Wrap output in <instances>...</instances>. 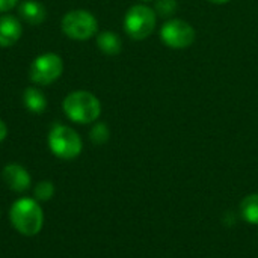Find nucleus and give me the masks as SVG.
Wrapping results in <instances>:
<instances>
[{"instance_id":"obj_7","label":"nucleus","mask_w":258,"mask_h":258,"mask_svg":"<svg viewBox=\"0 0 258 258\" xmlns=\"http://www.w3.org/2000/svg\"><path fill=\"white\" fill-rule=\"evenodd\" d=\"M197 32L195 29L184 20L172 18L166 21L160 29L162 42L174 50H183L190 47L195 42Z\"/></svg>"},{"instance_id":"obj_12","label":"nucleus","mask_w":258,"mask_h":258,"mask_svg":"<svg viewBox=\"0 0 258 258\" xmlns=\"http://www.w3.org/2000/svg\"><path fill=\"white\" fill-rule=\"evenodd\" d=\"M97 45L104 54L115 56V54H118L121 51L122 41L115 32L106 30V32H101V33L97 35Z\"/></svg>"},{"instance_id":"obj_2","label":"nucleus","mask_w":258,"mask_h":258,"mask_svg":"<svg viewBox=\"0 0 258 258\" xmlns=\"http://www.w3.org/2000/svg\"><path fill=\"white\" fill-rule=\"evenodd\" d=\"M62 106L65 115L77 124H91L97 121L101 113L100 100L88 91L70 92L65 97Z\"/></svg>"},{"instance_id":"obj_15","label":"nucleus","mask_w":258,"mask_h":258,"mask_svg":"<svg viewBox=\"0 0 258 258\" xmlns=\"http://www.w3.org/2000/svg\"><path fill=\"white\" fill-rule=\"evenodd\" d=\"M109 127L104 122H97L89 133V138L92 141V144L95 145H103L109 141Z\"/></svg>"},{"instance_id":"obj_8","label":"nucleus","mask_w":258,"mask_h":258,"mask_svg":"<svg viewBox=\"0 0 258 258\" xmlns=\"http://www.w3.org/2000/svg\"><path fill=\"white\" fill-rule=\"evenodd\" d=\"M2 178H3V183L17 194L26 192L32 184L30 174L27 172L24 166L18 163H8L2 171Z\"/></svg>"},{"instance_id":"obj_20","label":"nucleus","mask_w":258,"mask_h":258,"mask_svg":"<svg viewBox=\"0 0 258 258\" xmlns=\"http://www.w3.org/2000/svg\"><path fill=\"white\" fill-rule=\"evenodd\" d=\"M142 2H150V0H142Z\"/></svg>"},{"instance_id":"obj_10","label":"nucleus","mask_w":258,"mask_h":258,"mask_svg":"<svg viewBox=\"0 0 258 258\" xmlns=\"http://www.w3.org/2000/svg\"><path fill=\"white\" fill-rule=\"evenodd\" d=\"M18 14L27 24H33V26L41 24L47 17L45 6L38 0H24V2H21L20 6H18Z\"/></svg>"},{"instance_id":"obj_13","label":"nucleus","mask_w":258,"mask_h":258,"mask_svg":"<svg viewBox=\"0 0 258 258\" xmlns=\"http://www.w3.org/2000/svg\"><path fill=\"white\" fill-rule=\"evenodd\" d=\"M240 212L246 222L258 225V194H252L243 198L240 204Z\"/></svg>"},{"instance_id":"obj_16","label":"nucleus","mask_w":258,"mask_h":258,"mask_svg":"<svg viewBox=\"0 0 258 258\" xmlns=\"http://www.w3.org/2000/svg\"><path fill=\"white\" fill-rule=\"evenodd\" d=\"M177 0H157L156 2V12L160 17H169L177 11Z\"/></svg>"},{"instance_id":"obj_19","label":"nucleus","mask_w":258,"mask_h":258,"mask_svg":"<svg viewBox=\"0 0 258 258\" xmlns=\"http://www.w3.org/2000/svg\"><path fill=\"white\" fill-rule=\"evenodd\" d=\"M210 3H215V5H225V3H228L230 0H209Z\"/></svg>"},{"instance_id":"obj_1","label":"nucleus","mask_w":258,"mask_h":258,"mask_svg":"<svg viewBox=\"0 0 258 258\" xmlns=\"http://www.w3.org/2000/svg\"><path fill=\"white\" fill-rule=\"evenodd\" d=\"M9 219L12 227L23 236H36L44 225V213L36 200L20 198L9 209Z\"/></svg>"},{"instance_id":"obj_9","label":"nucleus","mask_w":258,"mask_h":258,"mask_svg":"<svg viewBox=\"0 0 258 258\" xmlns=\"http://www.w3.org/2000/svg\"><path fill=\"white\" fill-rule=\"evenodd\" d=\"M23 35L21 21L9 14L0 15V47L14 45Z\"/></svg>"},{"instance_id":"obj_6","label":"nucleus","mask_w":258,"mask_h":258,"mask_svg":"<svg viewBox=\"0 0 258 258\" xmlns=\"http://www.w3.org/2000/svg\"><path fill=\"white\" fill-rule=\"evenodd\" d=\"M63 71V62L62 57L56 53H44L35 57V60L30 65L29 77L36 85H51L56 82Z\"/></svg>"},{"instance_id":"obj_18","label":"nucleus","mask_w":258,"mask_h":258,"mask_svg":"<svg viewBox=\"0 0 258 258\" xmlns=\"http://www.w3.org/2000/svg\"><path fill=\"white\" fill-rule=\"evenodd\" d=\"M6 136H8V127H6V124L0 119V142H3V141L6 139Z\"/></svg>"},{"instance_id":"obj_17","label":"nucleus","mask_w":258,"mask_h":258,"mask_svg":"<svg viewBox=\"0 0 258 258\" xmlns=\"http://www.w3.org/2000/svg\"><path fill=\"white\" fill-rule=\"evenodd\" d=\"M17 3H18V0H0V12L11 11Z\"/></svg>"},{"instance_id":"obj_3","label":"nucleus","mask_w":258,"mask_h":258,"mask_svg":"<svg viewBox=\"0 0 258 258\" xmlns=\"http://www.w3.org/2000/svg\"><path fill=\"white\" fill-rule=\"evenodd\" d=\"M157 14L147 5L132 6L124 17V30L135 41L147 39L156 29Z\"/></svg>"},{"instance_id":"obj_4","label":"nucleus","mask_w":258,"mask_h":258,"mask_svg":"<svg viewBox=\"0 0 258 258\" xmlns=\"http://www.w3.org/2000/svg\"><path fill=\"white\" fill-rule=\"evenodd\" d=\"M48 147L51 153L63 160H71L80 156L83 150L82 139L76 130L68 125L56 124L48 133Z\"/></svg>"},{"instance_id":"obj_11","label":"nucleus","mask_w":258,"mask_h":258,"mask_svg":"<svg viewBox=\"0 0 258 258\" xmlns=\"http://www.w3.org/2000/svg\"><path fill=\"white\" fill-rule=\"evenodd\" d=\"M23 101L26 104V107L32 112V113H42L47 107V98L42 94V91H39L35 86H29L24 89L23 94Z\"/></svg>"},{"instance_id":"obj_5","label":"nucleus","mask_w":258,"mask_h":258,"mask_svg":"<svg viewBox=\"0 0 258 258\" xmlns=\"http://www.w3.org/2000/svg\"><path fill=\"white\" fill-rule=\"evenodd\" d=\"M63 33L76 41H88L98 30L97 18L86 9H74L63 15L62 18Z\"/></svg>"},{"instance_id":"obj_14","label":"nucleus","mask_w":258,"mask_h":258,"mask_svg":"<svg viewBox=\"0 0 258 258\" xmlns=\"http://www.w3.org/2000/svg\"><path fill=\"white\" fill-rule=\"evenodd\" d=\"M33 195H35L38 203H47L54 195V184L48 180L39 181L33 189Z\"/></svg>"}]
</instances>
